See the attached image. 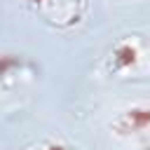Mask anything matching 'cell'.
I'll list each match as a JSON object with an SVG mask.
<instances>
[{
    "instance_id": "1",
    "label": "cell",
    "mask_w": 150,
    "mask_h": 150,
    "mask_svg": "<svg viewBox=\"0 0 150 150\" xmlns=\"http://www.w3.org/2000/svg\"><path fill=\"white\" fill-rule=\"evenodd\" d=\"M150 124V105H138L127 110L120 120H117V129H122L120 134H131L138 129H145Z\"/></svg>"
},
{
    "instance_id": "2",
    "label": "cell",
    "mask_w": 150,
    "mask_h": 150,
    "mask_svg": "<svg viewBox=\"0 0 150 150\" xmlns=\"http://www.w3.org/2000/svg\"><path fill=\"white\" fill-rule=\"evenodd\" d=\"M134 59H136V49H134L129 42H122V45L117 47V52H115V68H124V66H129Z\"/></svg>"
}]
</instances>
